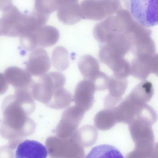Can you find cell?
<instances>
[{
  "instance_id": "cell-1",
  "label": "cell",
  "mask_w": 158,
  "mask_h": 158,
  "mask_svg": "<svg viewBox=\"0 0 158 158\" xmlns=\"http://www.w3.org/2000/svg\"><path fill=\"white\" fill-rule=\"evenodd\" d=\"M99 57L114 74L127 76L152 54L154 43L148 32L101 33Z\"/></svg>"
},
{
  "instance_id": "cell-2",
  "label": "cell",
  "mask_w": 158,
  "mask_h": 158,
  "mask_svg": "<svg viewBox=\"0 0 158 158\" xmlns=\"http://www.w3.org/2000/svg\"><path fill=\"white\" fill-rule=\"evenodd\" d=\"M66 82L64 75L59 72H52L40 77L32 84L31 91L33 97L49 107L56 91L64 87Z\"/></svg>"
},
{
  "instance_id": "cell-3",
  "label": "cell",
  "mask_w": 158,
  "mask_h": 158,
  "mask_svg": "<svg viewBox=\"0 0 158 158\" xmlns=\"http://www.w3.org/2000/svg\"><path fill=\"white\" fill-rule=\"evenodd\" d=\"M45 145L52 158H82L85 155L83 147L71 138L50 136L46 139Z\"/></svg>"
},
{
  "instance_id": "cell-4",
  "label": "cell",
  "mask_w": 158,
  "mask_h": 158,
  "mask_svg": "<svg viewBox=\"0 0 158 158\" xmlns=\"http://www.w3.org/2000/svg\"><path fill=\"white\" fill-rule=\"evenodd\" d=\"M132 17L143 26L149 27L157 24L158 0H130Z\"/></svg>"
},
{
  "instance_id": "cell-5",
  "label": "cell",
  "mask_w": 158,
  "mask_h": 158,
  "mask_svg": "<svg viewBox=\"0 0 158 158\" xmlns=\"http://www.w3.org/2000/svg\"><path fill=\"white\" fill-rule=\"evenodd\" d=\"M85 112L76 105L69 107L63 112L56 128V136L61 138H71L82 119Z\"/></svg>"
},
{
  "instance_id": "cell-6",
  "label": "cell",
  "mask_w": 158,
  "mask_h": 158,
  "mask_svg": "<svg viewBox=\"0 0 158 158\" xmlns=\"http://www.w3.org/2000/svg\"><path fill=\"white\" fill-rule=\"evenodd\" d=\"M24 12H21L12 5L2 12V17L4 28V36L19 37L22 30L25 20Z\"/></svg>"
},
{
  "instance_id": "cell-7",
  "label": "cell",
  "mask_w": 158,
  "mask_h": 158,
  "mask_svg": "<svg viewBox=\"0 0 158 158\" xmlns=\"http://www.w3.org/2000/svg\"><path fill=\"white\" fill-rule=\"evenodd\" d=\"M96 91L94 82L85 79L81 81L76 85L73 97L75 105L85 112L89 110L94 103V95Z\"/></svg>"
},
{
  "instance_id": "cell-8",
  "label": "cell",
  "mask_w": 158,
  "mask_h": 158,
  "mask_svg": "<svg viewBox=\"0 0 158 158\" xmlns=\"http://www.w3.org/2000/svg\"><path fill=\"white\" fill-rule=\"evenodd\" d=\"M153 124L140 117H135L128 124L131 136L135 144L154 142L152 128Z\"/></svg>"
},
{
  "instance_id": "cell-9",
  "label": "cell",
  "mask_w": 158,
  "mask_h": 158,
  "mask_svg": "<svg viewBox=\"0 0 158 158\" xmlns=\"http://www.w3.org/2000/svg\"><path fill=\"white\" fill-rule=\"evenodd\" d=\"M50 67V60L47 51L40 47L32 51L26 63V70L31 75L35 76L44 75Z\"/></svg>"
},
{
  "instance_id": "cell-10",
  "label": "cell",
  "mask_w": 158,
  "mask_h": 158,
  "mask_svg": "<svg viewBox=\"0 0 158 158\" xmlns=\"http://www.w3.org/2000/svg\"><path fill=\"white\" fill-rule=\"evenodd\" d=\"M143 104L139 103L128 95L114 108L117 122L129 124Z\"/></svg>"
},
{
  "instance_id": "cell-11",
  "label": "cell",
  "mask_w": 158,
  "mask_h": 158,
  "mask_svg": "<svg viewBox=\"0 0 158 158\" xmlns=\"http://www.w3.org/2000/svg\"><path fill=\"white\" fill-rule=\"evenodd\" d=\"M4 75L8 83L17 89L30 88L34 82L26 70L13 66L7 68Z\"/></svg>"
},
{
  "instance_id": "cell-12",
  "label": "cell",
  "mask_w": 158,
  "mask_h": 158,
  "mask_svg": "<svg viewBox=\"0 0 158 158\" xmlns=\"http://www.w3.org/2000/svg\"><path fill=\"white\" fill-rule=\"evenodd\" d=\"M48 151L46 147L35 140L26 139L17 146L16 158H46Z\"/></svg>"
},
{
  "instance_id": "cell-13",
  "label": "cell",
  "mask_w": 158,
  "mask_h": 158,
  "mask_svg": "<svg viewBox=\"0 0 158 158\" xmlns=\"http://www.w3.org/2000/svg\"><path fill=\"white\" fill-rule=\"evenodd\" d=\"M57 10L58 19L64 24L74 25L82 19L80 5L78 2L60 5Z\"/></svg>"
},
{
  "instance_id": "cell-14",
  "label": "cell",
  "mask_w": 158,
  "mask_h": 158,
  "mask_svg": "<svg viewBox=\"0 0 158 158\" xmlns=\"http://www.w3.org/2000/svg\"><path fill=\"white\" fill-rule=\"evenodd\" d=\"M78 67L85 78L94 81L99 78L103 73L99 70V64L96 59L89 55L81 57L78 63Z\"/></svg>"
},
{
  "instance_id": "cell-15",
  "label": "cell",
  "mask_w": 158,
  "mask_h": 158,
  "mask_svg": "<svg viewBox=\"0 0 158 158\" xmlns=\"http://www.w3.org/2000/svg\"><path fill=\"white\" fill-rule=\"evenodd\" d=\"M37 47L47 48L55 44L60 38V33L55 27L44 25L34 32Z\"/></svg>"
},
{
  "instance_id": "cell-16",
  "label": "cell",
  "mask_w": 158,
  "mask_h": 158,
  "mask_svg": "<svg viewBox=\"0 0 158 158\" xmlns=\"http://www.w3.org/2000/svg\"><path fill=\"white\" fill-rule=\"evenodd\" d=\"M98 132L93 126L87 125L77 129L71 138L83 147L94 145L97 141Z\"/></svg>"
},
{
  "instance_id": "cell-17",
  "label": "cell",
  "mask_w": 158,
  "mask_h": 158,
  "mask_svg": "<svg viewBox=\"0 0 158 158\" xmlns=\"http://www.w3.org/2000/svg\"><path fill=\"white\" fill-rule=\"evenodd\" d=\"M96 127L101 130H107L112 128L117 122L114 107L106 108L98 112L94 119Z\"/></svg>"
},
{
  "instance_id": "cell-18",
  "label": "cell",
  "mask_w": 158,
  "mask_h": 158,
  "mask_svg": "<svg viewBox=\"0 0 158 158\" xmlns=\"http://www.w3.org/2000/svg\"><path fill=\"white\" fill-rule=\"evenodd\" d=\"M157 143L155 142L135 144L133 150L128 153L127 158H157Z\"/></svg>"
},
{
  "instance_id": "cell-19",
  "label": "cell",
  "mask_w": 158,
  "mask_h": 158,
  "mask_svg": "<svg viewBox=\"0 0 158 158\" xmlns=\"http://www.w3.org/2000/svg\"><path fill=\"white\" fill-rule=\"evenodd\" d=\"M87 158H123L120 152L115 147L103 144L93 148Z\"/></svg>"
},
{
  "instance_id": "cell-20",
  "label": "cell",
  "mask_w": 158,
  "mask_h": 158,
  "mask_svg": "<svg viewBox=\"0 0 158 158\" xmlns=\"http://www.w3.org/2000/svg\"><path fill=\"white\" fill-rule=\"evenodd\" d=\"M128 85L127 79L120 78L113 75L109 77L108 84V94L114 98L122 99Z\"/></svg>"
},
{
  "instance_id": "cell-21",
  "label": "cell",
  "mask_w": 158,
  "mask_h": 158,
  "mask_svg": "<svg viewBox=\"0 0 158 158\" xmlns=\"http://www.w3.org/2000/svg\"><path fill=\"white\" fill-rule=\"evenodd\" d=\"M52 61L53 66L57 70L60 71L66 70L69 64L67 50L61 46L56 47L52 53Z\"/></svg>"
},
{
  "instance_id": "cell-22",
  "label": "cell",
  "mask_w": 158,
  "mask_h": 158,
  "mask_svg": "<svg viewBox=\"0 0 158 158\" xmlns=\"http://www.w3.org/2000/svg\"><path fill=\"white\" fill-rule=\"evenodd\" d=\"M33 10L42 14L50 15L57 8L54 0H34Z\"/></svg>"
},
{
  "instance_id": "cell-23",
  "label": "cell",
  "mask_w": 158,
  "mask_h": 158,
  "mask_svg": "<svg viewBox=\"0 0 158 158\" xmlns=\"http://www.w3.org/2000/svg\"><path fill=\"white\" fill-rule=\"evenodd\" d=\"M8 83L4 75L0 73V94L6 90L8 87Z\"/></svg>"
},
{
  "instance_id": "cell-24",
  "label": "cell",
  "mask_w": 158,
  "mask_h": 158,
  "mask_svg": "<svg viewBox=\"0 0 158 158\" xmlns=\"http://www.w3.org/2000/svg\"><path fill=\"white\" fill-rule=\"evenodd\" d=\"M57 6L60 5L78 2V0H54Z\"/></svg>"
},
{
  "instance_id": "cell-25",
  "label": "cell",
  "mask_w": 158,
  "mask_h": 158,
  "mask_svg": "<svg viewBox=\"0 0 158 158\" xmlns=\"http://www.w3.org/2000/svg\"><path fill=\"white\" fill-rule=\"evenodd\" d=\"M4 36V29L2 19L0 18V36Z\"/></svg>"
}]
</instances>
